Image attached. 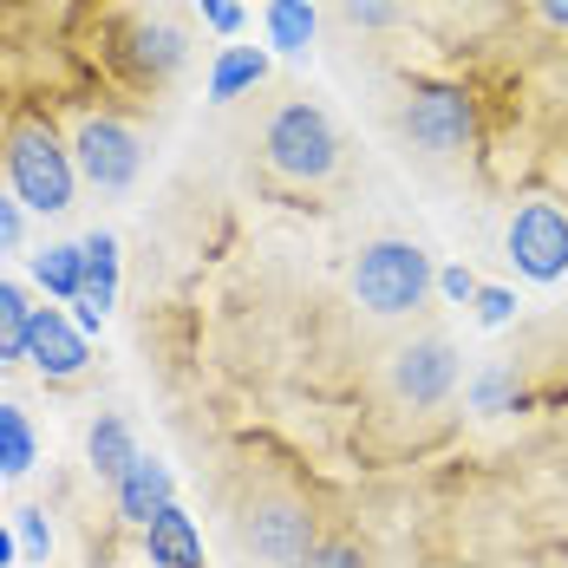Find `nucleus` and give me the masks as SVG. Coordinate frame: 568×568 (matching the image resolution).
<instances>
[{
  "label": "nucleus",
  "mask_w": 568,
  "mask_h": 568,
  "mask_svg": "<svg viewBox=\"0 0 568 568\" xmlns=\"http://www.w3.org/2000/svg\"><path fill=\"white\" fill-rule=\"evenodd\" d=\"M7 183H13L20 210H33V216H65L72 210V190H79L72 144L47 118H20L7 131Z\"/></svg>",
  "instance_id": "obj_1"
},
{
  "label": "nucleus",
  "mask_w": 568,
  "mask_h": 568,
  "mask_svg": "<svg viewBox=\"0 0 568 568\" xmlns=\"http://www.w3.org/2000/svg\"><path fill=\"white\" fill-rule=\"evenodd\" d=\"M432 255L418 248V242H366L359 248V262H353V307H366L373 321H405L412 307H425V294H432Z\"/></svg>",
  "instance_id": "obj_2"
},
{
  "label": "nucleus",
  "mask_w": 568,
  "mask_h": 568,
  "mask_svg": "<svg viewBox=\"0 0 568 568\" xmlns=\"http://www.w3.org/2000/svg\"><path fill=\"white\" fill-rule=\"evenodd\" d=\"M262 164L287 183H327V176L341 171V138H334V124L321 105H307V99H287L268 112L262 124Z\"/></svg>",
  "instance_id": "obj_3"
},
{
  "label": "nucleus",
  "mask_w": 568,
  "mask_h": 568,
  "mask_svg": "<svg viewBox=\"0 0 568 568\" xmlns=\"http://www.w3.org/2000/svg\"><path fill=\"white\" fill-rule=\"evenodd\" d=\"M235 542L242 556H255L262 568H307L314 556V516L294 497H255L235 516Z\"/></svg>",
  "instance_id": "obj_4"
},
{
  "label": "nucleus",
  "mask_w": 568,
  "mask_h": 568,
  "mask_svg": "<svg viewBox=\"0 0 568 568\" xmlns=\"http://www.w3.org/2000/svg\"><path fill=\"white\" fill-rule=\"evenodd\" d=\"M72 171L85 176L92 190H131L144 171V144L138 131L112 112H85L72 124Z\"/></svg>",
  "instance_id": "obj_5"
},
{
  "label": "nucleus",
  "mask_w": 568,
  "mask_h": 568,
  "mask_svg": "<svg viewBox=\"0 0 568 568\" xmlns=\"http://www.w3.org/2000/svg\"><path fill=\"white\" fill-rule=\"evenodd\" d=\"M457 393V346L445 334H418L386 353V398L412 405V412H432Z\"/></svg>",
  "instance_id": "obj_6"
},
{
  "label": "nucleus",
  "mask_w": 568,
  "mask_h": 568,
  "mask_svg": "<svg viewBox=\"0 0 568 568\" xmlns=\"http://www.w3.org/2000/svg\"><path fill=\"white\" fill-rule=\"evenodd\" d=\"M405 138L425 151V158H457L470 151L477 138V105L464 85H418L412 105H405Z\"/></svg>",
  "instance_id": "obj_7"
},
{
  "label": "nucleus",
  "mask_w": 568,
  "mask_h": 568,
  "mask_svg": "<svg viewBox=\"0 0 568 568\" xmlns=\"http://www.w3.org/2000/svg\"><path fill=\"white\" fill-rule=\"evenodd\" d=\"M504 248H510V262L529 282H562L568 275V210H556V203H523L510 216Z\"/></svg>",
  "instance_id": "obj_8"
},
{
  "label": "nucleus",
  "mask_w": 568,
  "mask_h": 568,
  "mask_svg": "<svg viewBox=\"0 0 568 568\" xmlns=\"http://www.w3.org/2000/svg\"><path fill=\"white\" fill-rule=\"evenodd\" d=\"M183 53H190V40H183V27L164 20V13L131 20V27L118 33V59H124V72L144 79V85H164L176 65H183Z\"/></svg>",
  "instance_id": "obj_9"
},
{
  "label": "nucleus",
  "mask_w": 568,
  "mask_h": 568,
  "mask_svg": "<svg viewBox=\"0 0 568 568\" xmlns=\"http://www.w3.org/2000/svg\"><path fill=\"white\" fill-rule=\"evenodd\" d=\"M27 359H33L47 379H79V373L92 366L85 327L65 321L59 307H33V314H27Z\"/></svg>",
  "instance_id": "obj_10"
},
{
  "label": "nucleus",
  "mask_w": 568,
  "mask_h": 568,
  "mask_svg": "<svg viewBox=\"0 0 568 568\" xmlns=\"http://www.w3.org/2000/svg\"><path fill=\"white\" fill-rule=\"evenodd\" d=\"M79 248H85V282H79V301H72V307H79V327L92 334V327L112 314V301H118V235L92 229Z\"/></svg>",
  "instance_id": "obj_11"
},
{
  "label": "nucleus",
  "mask_w": 568,
  "mask_h": 568,
  "mask_svg": "<svg viewBox=\"0 0 568 568\" xmlns=\"http://www.w3.org/2000/svg\"><path fill=\"white\" fill-rule=\"evenodd\" d=\"M112 497H118V516L144 529V523H151L158 510H171V504H176L171 464H158V457H138V464H131V470H124V477L112 484Z\"/></svg>",
  "instance_id": "obj_12"
},
{
  "label": "nucleus",
  "mask_w": 568,
  "mask_h": 568,
  "mask_svg": "<svg viewBox=\"0 0 568 568\" xmlns=\"http://www.w3.org/2000/svg\"><path fill=\"white\" fill-rule=\"evenodd\" d=\"M144 549H151V568H203V536L176 504L144 523Z\"/></svg>",
  "instance_id": "obj_13"
},
{
  "label": "nucleus",
  "mask_w": 568,
  "mask_h": 568,
  "mask_svg": "<svg viewBox=\"0 0 568 568\" xmlns=\"http://www.w3.org/2000/svg\"><path fill=\"white\" fill-rule=\"evenodd\" d=\"M85 457H92V477H99V484H118L144 452H138V438H131V425H124L118 412H99L92 432H85Z\"/></svg>",
  "instance_id": "obj_14"
},
{
  "label": "nucleus",
  "mask_w": 568,
  "mask_h": 568,
  "mask_svg": "<svg viewBox=\"0 0 568 568\" xmlns=\"http://www.w3.org/2000/svg\"><path fill=\"white\" fill-rule=\"evenodd\" d=\"M314 27H321L314 0H268V47H275V53L307 59V47H314Z\"/></svg>",
  "instance_id": "obj_15"
},
{
  "label": "nucleus",
  "mask_w": 568,
  "mask_h": 568,
  "mask_svg": "<svg viewBox=\"0 0 568 568\" xmlns=\"http://www.w3.org/2000/svg\"><path fill=\"white\" fill-rule=\"evenodd\" d=\"M262 79H268V53H255V47H223L216 72H210V99H216V105H229V99L255 92Z\"/></svg>",
  "instance_id": "obj_16"
},
{
  "label": "nucleus",
  "mask_w": 568,
  "mask_h": 568,
  "mask_svg": "<svg viewBox=\"0 0 568 568\" xmlns=\"http://www.w3.org/2000/svg\"><path fill=\"white\" fill-rule=\"evenodd\" d=\"M33 282L59 294V301H79V282H85V248L79 242H53L33 255Z\"/></svg>",
  "instance_id": "obj_17"
},
{
  "label": "nucleus",
  "mask_w": 568,
  "mask_h": 568,
  "mask_svg": "<svg viewBox=\"0 0 568 568\" xmlns=\"http://www.w3.org/2000/svg\"><path fill=\"white\" fill-rule=\"evenodd\" d=\"M40 464V438L20 405H0V477H27Z\"/></svg>",
  "instance_id": "obj_18"
},
{
  "label": "nucleus",
  "mask_w": 568,
  "mask_h": 568,
  "mask_svg": "<svg viewBox=\"0 0 568 568\" xmlns=\"http://www.w3.org/2000/svg\"><path fill=\"white\" fill-rule=\"evenodd\" d=\"M27 287L0 282V366H20L27 359Z\"/></svg>",
  "instance_id": "obj_19"
},
{
  "label": "nucleus",
  "mask_w": 568,
  "mask_h": 568,
  "mask_svg": "<svg viewBox=\"0 0 568 568\" xmlns=\"http://www.w3.org/2000/svg\"><path fill=\"white\" fill-rule=\"evenodd\" d=\"M20 556H27V562H47V556H53V529H47V510H20Z\"/></svg>",
  "instance_id": "obj_20"
},
{
  "label": "nucleus",
  "mask_w": 568,
  "mask_h": 568,
  "mask_svg": "<svg viewBox=\"0 0 568 568\" xmlns=\"http://www.w3.org/2000/svg\"><path fill=\"white\" fill-rule=\"evenodd\" d=\"M470 307H477V321H484V327H504V321L516 314V294H510V287H477V301H470Z\"/></svg>",
  "instance_id": "obj_21"
},
{
  "label": "nucleus",
  "mask_w": 568,
  "mask_h": 568,
  "mask_svg": "<svg viewBox=\"0 0 568 568\" xmlns=\"http://www.w3.org/2000/svg\"><path fill=\"white\" fill-rule=\"evenodd\" d=\"M307 568H366V556H359L353 542H314Z\"/></svg>",
  "instance_id": "obj_22"
},
{
  "label": "nucleus",
  "mask_w": 568,
  "mask_h": 568,
  "mask_svg": "<svg viewBox=\"0 0 568 568\" xmlns=\"http://www.w3.org/2000/svg\"><path fill=\"white\" fill-rule=\"evenodd\" d=\"M27 235V216H20V196H0V255H13Z\"/></svg>",
  "instance_id": "obj_23"
},
{
  "label": "nucleus",
  "mask_w": 568,
  "mask_h": 568,
  "mask_svg": "<svg viewBox=\"0 0 568 568\" xmlns=\"http://www.w3.org/2000/svg\"><path fill=\"white\" fill-rule=\"evenodd\" d=\"M341 13L359 27H393V0H341Z\"/></svg>",
  "instance_id": "obj_24"
},
{
  "label": "nucleus",
  "mask_w": 568,
  "mask_h": 568,
  "mask_svg": "<svg viewBox=\"0 0 568 568\" xmlns=\"http://www.w3.org/2000/svg\"><path fill=\"white\" fill-rule=\"evenodd\" d=\"M438 294L464 307V301H477V275H470V268H438Z\"/></svg>",
  "instance_id": "obj_25"
},
{
  "label": "nucleus",
  "mask_w": 568,
  "mask_h": 568,
  "mask_svg": "<svg viewBox=\"0 0 568 568\" xmlns=\"http://www.w3.org/2000/svg\"><path fill=\"white\" fill-rule=\"evenodd\" d=\"M196 7H203V20H210L216 33H235V27H242V7H235V0H196Z\"/></svg>",
  "instance_id": "obj_26"
},
{
  "label": "nucleus",
  "mask_w": 568,
  "mask_h": 568,
  "mask_svg": "<svg viewBox=\"0 0 568 568\" xmlns=\"http://www.w3.org/2000/svg\"><path fill=\"white\" fill-rule=\"evenodd\" d=\"M536 7H542V20H549V27H568V0H536Z\"/></svg>",
  "instance_id": "obj_27"
},
{
  "label": "nucleus",
  "mask_w": 568,
  "mask_h": 568,
  "mask_svg": "<svg viewBox=\"0 0 568 568\" xmlns=\"http://www.w3.org/2000/svg\"><path fill=\"white\" fill-rule=\"evenodd\" d=\"M13 556H20V542H13V536H7V523H0V568L13 562Z\"/></svg>",
  "instance_id": "obj_28"
}]
</instances>
